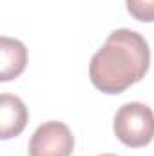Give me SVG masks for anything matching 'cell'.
<instances>
[{
	"instance_id": "obj_1",
	"label": "cell",
	"mask_w": 154,
	"mask_h": 156,
	"mask_svg": "<svg viewBox=\"0 0 154 156\" xmlns=\"http://www.w3.org/2000/svg\"><path fill=\"white\" fill-rule=\"evenodd\" d=\"M149 64L147 40L136 31L116 29L91 58L89 76L102 93L118 94L145 76Z\"/></svg>"
},
{
	"instance_id": "obj_2",
	"label": "cell",
	"mask_w": 154,
	"mask_h": 156,
	"mask_svg": "<svg viewBox=\"0 0 154 156\" xmlns=\"http://www.w3.org/2000/svg\"><path fill=\"white\" fill-rule=\"evenodd\" d=\"M114 134L127 147H145L154 138V113L140 102L121 105L114 115Z\"/></svg>"
},
{
	"instance_id": "obj_3",
	"label": "cell",
	"mask_w": 154,
	"mask_h": 156,
	"mask_svg": "<svg viewBox=\"0 0 154 156\" xmlns=\"http://www.w3.org/2000/svg\"><path fill=\"white\" fill-rule=\"evenodd\" d=\"M75 136L62 122H45L29 140V156H71Z\"/></svg>"
},
{
	"instance_id": "obj_4",
	"label": "cell",
	"mask_w": 154,
	"mask_h": 156,
	"mask_svg": "<svg viewBox=\"0 0 154 156\" xmlns=\"http://www.w3.org/2000/svg\"><path fill=\"white\" fill-rule=\"evenodd\" d=\"M27 123V107L15 96L4 93L0 96V138L7 140L18 136Z\"/></svg>"
},
{
	"instance_id": "obj_5",
	"label": "cell",
	"mask_w": 154,
	"mask_h": 156,
	"mask_svg": "<svg viewBox=\"0 0 154 156\" xmlns=\"http://www.w3.org/2000/svg\"><path fill=\"white\" fill-rule=\"evenodd\" d=\"M0 80L7 82L16 78L27 64V49L16 38H0Z\"/></svg>"
},
{
	"instance_id": "obj_6",
	"label": "cell",
	"mask_w": 154,
	"mask_h": 156,
	"mask_svg": "<svg viewBox=\"0 0 154 156\" xmlns=\"http://www.w3.org/2000/svg\"><path fill=\"white\" fill-rule=\"evenodd\" d=\"M127 11L140 22H154V0H125Z\"/></svg>"
},
{
	"instance_id": "obj_7",
	"label": "cell",
	"mask_w": 154,
	"mask_h": 156,
	"mask_svg": "<svg viewBox=\"0 0 154 156\" xmlns=\"http://www.w3.org/2000/svg\"><path fill=\"white\" fill-rule=\"evenodd\" d=\"M100 156H116V154H100Z\"/></svg>"
}]
</instances>
